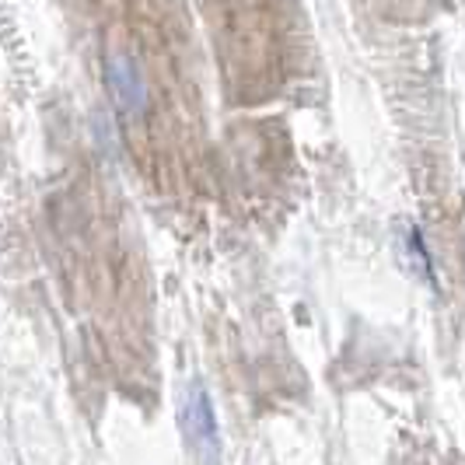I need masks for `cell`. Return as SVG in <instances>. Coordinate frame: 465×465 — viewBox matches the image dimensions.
Here are the masks:
<instances>
[{
  "label": "cell",
  "mask_w": 465,
  "mask_h": 465,
  "mask_svg": "<svg viewBox=\"0 0 465 465\" xmlns=\"http://www.w3.org/2000/svg\"><path fill=\"white\" fill-rule=\"evenodd\" d=\"M183 430H186V441L200 462H221V423H217V413H213V402H210V392L203 389V381H193L186 389V399H183Z\"/></svg>",
  "instance_id": "obj_1"
},
{
  "label": "cell",
  "mask_w": 465,
  "mask_h": 465,
  "mask_svg": "<svg viewBox=\"0 0 465 465\" xmlns=\"http://www.w3.org/2000/svg\"><path fill=\"white\" fill-rule=\"evenodd\" d=\"M105 84L109 94L116 102V109L126 119H137L147 109V84H143V74L140 67L126 56V53H113L105 60Z\"/></svg>",
  "instance_id": "obj_2"
}]
</instances>
